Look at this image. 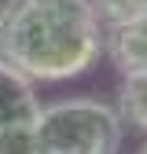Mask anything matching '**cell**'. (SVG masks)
I'll list each match as a JSON object with an SVG mask.
<instances>
[{
    "instance_id": "cell-1",
    "label": "cell",
    "mask_w": 147,
    "mask_h": 154,
    "mask_svg": "<svg viewBox=\"0 0 147 154\" xmlns=\"http://www.w3.org/2000/svg\"><path fill=\"white\" fill-rule=\"evenodd\" d=\"M0 59L30 81H74L103 59V22L88 0H4Z\"/></svg>"
},
{
    "instance_id": "cell-2",
    "label": "cell",
    "mask_w": 147,
    "mask_h": 154,
    "mask_svg": "<svg viewBox=\"0 0 147 154\" xmlns=\"http://www.w3.org/2000/svg\"><path fill=\"white\" fill-rule=\"evenodd\" d=\"M41 154H118L125 125L114 103L96 95H70L59 103H41L33 118Z\"/></svg>"
},
{
    "instance_id": "cell-3",
    "label": "cell",
    "mask_w": 147,
    "mask_h": 154,
    "mask_svg": "<svg viewBox=\"0 0 147 154\" xmlns=\"http://www.w3.org/2000/svg\"><path fill=\"white\" fill-rule=\"evenodd\" d=\"M103 55L121 77L147 70V11L103 29Z\"/></svg>"
},
{
    "instance_id": "cell-4",
    "label": "cell",
    "mask_w": 147,
    "mask_h": 154,
    "mask_svg": "<svg viewBox=\"0 0 147 154\" xmlns=\"http://www.w3.org/2000/svg\"><path fill=\"white\" fill-rule=\"evenodd\" d=\"M37 110H41V99H37L33 81L22 70H15L8 59H0V125L33 121Z\"/></svg>"
},
{
    "instance_id": "cell-5",
    "label": "cell",
    "mask_w": 147,
    "mask_h": 154,
    "mask_svg": "<svg viewBox=\"0 0 147 154\" xmlns=\"http://www.w3.org/2000/svg\"><path fill=\"white\" fill-rule=\"evenodd\" d=\"M114 110H118L121 125H129V128H140V132H147V70H140V73H129V77H121V85H118V103H114Z\"/></svg>"
},
{
    "instance_id": "cell-6",
    "label": "cell",
    "mask_w": 147,
    "mask_h": 154,
    "mask_svg": "<svg viewBox=\"0 0 147 154\" xmlns=\"http://www.w3.org/2000/svg\"><path fill=\"white\" fill-rule=\"evenodd\" d=\"M0 154H41L33 121H11V125H0Z\"/></svg>"
},
{
    "instance_id": "cell-7",
    "label": "cell",
    "mask_w": 147,
    "mask_h": 154,
    "mask_svg": "<svg viewBox=\"0 0 147 154\" xmlns=\"http://www.w3.org/2000/svg\"><path fill=\"white\" fill-rule=\"evenodd\" d=\"M92 11L99 15L103 29L107 26H118V22H129V18H136L147 11V0H88Z\"/></svg>"
},
{
    "instance_id": "cell-8",
    "label": "cell",
    "mask_w": 147,
    "mask_h": 154,
    "mask_svg": "<svg viewBox=\"0 0 147 154\" xmlns=\"http://www.w3.org/2000/svg\"><path fill=\"white\" fill-rule=\"evenodd\" d=\"M136 154H147V143H143V147H140V150H136Z\"/></svg>"
}]
</instances>
